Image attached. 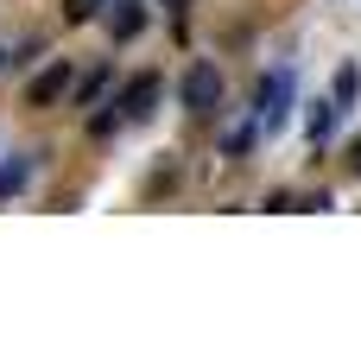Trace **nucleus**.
<instances>
[{"label":"nucleus","mask_w":361,"mask_h":342,"mask_svg":"<svg viewBox=\"0 0 361 342\" xmlns=\"http://www.w3.org/2000/svg\"><path fill=\"white\" fill-rule=\"evenodd\" d=\"M108 25H114V38H140V32H146V6H140V0H114Z\"/></svg>","instance_id":"39448f33"},{"label":"nucleus","mask_w":361,"mask_h":342,"mask_svg":"<svg viewBox=\"0 0 361 342\" xmlns=\"http://www.w3.org/2000/svg\"><path fill=\"white\" fill-rule=\"evenodd\" d=\"M330 127H336V108H324V102H317V108H311V140H324Z\"/></svg>","instance_id":"0eeeda50"},{"label":"nucleus","mask_w":361,"mask_h":342,"mask_svg":"<svg viewBox=\"0 0 361 342\" xmlns=\"http://www.w3.org/2000/svg\"><path fill=\"white\" fill-rule=\"evenodd\" d=\"M102 83H108V76H82V83H76V102H95V95H102Z\"/></svg>","instance_id":"1a4fd4ad"},{"label":"nucleus","mask_w":361,"mask_h":342,"mask_svg":"<svg viewBox=\"0 0 361 342\" xmlns=\"http://www.w3.org/2000/svg\"><path fill=\"white\" fill-rule=\"evenodd\" d=\"M349 171H355V178H361V140H355V146H349Z\"/></svg>","instance_id":"9d476101"},{"label":"nucleus","mask_w":361,"mask_h":342,"mask_svg":"<svg viewBox=\"0 0 361 342\" xmlns=\"http://www.w3.org/2000/svg\"><path fill=\"white\" fill-rule=\"evenodd\" d=\"M95 6H102V0H70V6H63V19H70V25H82V19H95Z\"/></svg>","instance_id":"6e6552de"},{"label":"nucleus","mask_w":361,"mask_h":342,"mask_svg":"<svg viewBox=\"0 0 361 342\" xmlns=\"http://www.w3.org/2000/svg\"><path fill=\"white\" fill-rule=\"evenodd\" d=\"M63 89H70V63H51L44 76H32V89H25V102H32V108H51V102H57Z\"/></svg>","instance_id":"20e7f679"},{"label":"nucleus","mask_w":361,"mask_h":342,"mask_svg":"<svg viewBox=\"0 0 361 342\" xmlns=\"http://www.w3.org/2000/svg\"><path fill=\"white\" fill-rule=\"evenodd\" d=\"M355 95H361V70H355V63H343V70H336V108H349Z\"/></svg>","instance_id":"423d86ee"},{"label":"nucleus","mask_w":361,"mask_h":342,"mask_svg":"<svg viewBox=\"0 0 361 342\" xmlns=\"http://www.w3.org/2000/svg\"><path fill=\"white\" fill-rule=\"evenodd\" d=\"M286 95H292V76H286V70L260 83V95H254V121H260L267 133H279V121H286Z\"/></svg>","instance_id":"f03ea898"},{"label":"nucleus","mask_w":361,"mask_h":342,"mask_svg":"<svg viewBox=\"0 0 361 342\" xmlns=\"http://www.w3.org/2000/svg\"><path fill=\"white\" fill-rule=\"evenodd\" d=\"M152 108H159V76H133V83L121 89V114H127V121H146Z\"/></svg>","instance_id":"7ed1b4c3"},{"label":"nucleus","mask_w":361,"mask_h":342,"mask_svg":"<svg viewBox=\"0 0 361 342\" xmlns=\"http://www.w3.org/2000/svg\"><path fill=\"white\" fill-rule=\"evenodd\" d=\"M178 95H184V108H190V114H209V108L222 102V70H216V63H190Z\"/></svg>","instance_id":"f257e3e1"}]
</instances>
